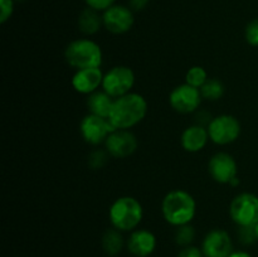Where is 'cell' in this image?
<instances>
[{
	"label": "cell",
	"mask_w": 258,
	"mask_h": 257,
	"mask_svg": "<svg viewBox=\"0 0 258 257\" xmlns=\"http://www.w3.org/2000/svg\"><path fill=\"white\" fill-rule=\"evenodd\" d=\"M148 113V101L138 92L115 98L108 120L118 130H130L139 125Z\"/></svg>",
	"instance_id": "1"
},
{
	"label": "cell",
	"mask_w": 258,
	"mask_h": 257,
	"mask_svg": "<svg viewBox=\"0 0 258 257\" xmlns=\"http://www.w3.org/2000/svg\"><path fill=\"white\" fill-rule=\"evenodd\" d=\"M161 214L166 223L173 227L189 224L197 214V202L189 191L174 189L164 197L161 202Z\"/></svg>",
	"instance_id": "2"
},
{
	"label": "cell",
	"mask_w": 258,
	"mask_h": 257,
	"mask_svg": "<svg viewBox=\"0 0 258 257\" xmlns=\"http://www.w3.org/2000/svg\"><path fill=\"white\" fill-rule=\"evenodd\" d=\"M108 218L113 228L118 229L122 233L135 231L144 218L143 204L135 197H120L110 206Z\"/></svg>",
	"instance_id": "3"
},
{
	"label": "cell",
	"mask_w": 258,
	"mask_h": 257,
	"mask_svg": "<svg viewBox=\"0 0 258 257\" xmlns=\"http://www.w3.org/2000/svg\"><path fill=\"white\" fill-rule=\"evenodd\" d=\"M64 59L68 66L77 70L101 67L103 53L100 44L88 38H80L68 43L64 49Z\"/></svg>",
	"instance_id": "4"
},
{
	"label": "cell",
	"mask_w": 258,
	"mask_h": 257,
	"mask_svg": "<svg viewBox=\"0 0 258 257\" xmlns=\"http://www.w3.org/2000/svg\"><path fill=\"white\" fill-rule=\"evenodd\" d=\"M229 217L238 227H254L258 222V197L243 191L232 199Z\"/></svg>",
	"instance_id": "5"
},
{
	"label": "cell",
	"mask_w": 258,
	"mask_h": 257,
	"mask_svg": "<svg viewBox=\"0 0 258 257\" xmlns=\"http://www.w3.org/2000/svg\"><path fill=\"white\" fill-rule=\"evenodd\" d=\"M209 139L216 145H229L239 138L242 126L238 118L229 113L214 116L208 125Z\"/></svg>",
	"instance_id": "6"
},
{
	"label": "cell",
	"mask_w": 258,
	"mask_h": 257,
	"mask_svg": "<svg viewBox=\"0 0 258 257\" xmlns=\"http://www.w3.org/2000/svg\"><path fill=\"white\" fill-rule=\"evenodd\" d=\"M135 73L127 66H115L103 75L102 90L111 97L117 98L133 92L135 86Z\"/></svg>",
	"instance_id": "7"
},
{
	"label": "cell",
	"mask_w": 258,
	"mask_h": 257,
	"mask_svg": "<svg viewBox=\"0 0 258 257\" xmlns=\"http://www.w3.org/2000/svg\"><path fill=\"white\" fill-rule=\"evenodd\" d=\"M115 130L116 128L113 127L108 118L92 115V113H87L80 123L81 136L86 143L92 146L105 144L110 134Z\"/></svg>",
	"instance_id": "8"
},
{
	"label": "cell",
	"mask_w": 258,
	"mask_h": 257,
	"mask_svg": "<svg viewBox=\"0 0 258 257\" xmlns=\"http://www.w3.org/2000/svg\"><path fill=\"white\" fill-rule=\"evenodd\" d=\"M202 101H203V97H202L201 90L188 83H181L176 86L169 95V103L171 108L183 115L198 111Z\"/></svg>",
	"instance_id": "9"
},
{
	"label": "cell",
	"mask_w": 258,
	"mask_h": 257,
	"mask_svg": "<svg viewBox=\"0 0 258 257\" xmlns=\"http://www.w3.org/2000/svg\"><path fill=\"white\" fill-rule=\"evenodd\" d=\"M103 19V28L111 34L120 35L125 34L131 28L134 27L135 23V17L134 12L128 7L125 5L115 4L107 10L102 13Z\"/></svg>",
	"instance_id": "10"
},
{
	"label": "cell",
	"mask_w": 258,
	"mask_h": 257,
	"mask_svg": "<svg viewBox=\"0 0 258 257\" xmlns=\"http://www.w3.org/2000/svg\"><path fill=\"white\" fill-rule=\"evenodd\" d=\"M139 141L131 130H118L110 134L105 141V149L115 159H126L138 150Z\"/></svg>",
	"instance_id": "11"
},
{
	"label": "cell",
	"mask_w": 258,
	"mask_h": 257,
	"mask_svg": "<svg viewBox=\"0 0 258 257\" xmlns=\"http://www.w3.org/2000/svg\"><path fill=\"white\" fill-rule=\"evenodd\" d=\"M208 171L214 181L219 184H229L238 174L237 161L231 154L219 151L211 156L208 161Z\"/></svg>",
	"instance_id": "12"
},
{
	"label": "cell",
	"mask_w": 258,
	"mask_h": 257,
	"mask_svg": "<svg viewBox=\"0 0 258 257\" xmlns=\"http://www.w3.org/2000/svg\"><path fill=\"white\" fill-rule=\"evenodd\" d=\"M201 248L204 257H228L233 252V242L226 229L214 228L204 236Z\"/></svg>",
	"instance_id": "13"
},
{
	"label": "cell",
	"mask_w": 258,
	"mask_h": 257,
	"mask_svg": "<svg viewBox=\"0 0 258 257\" xmlns=\"http://www.w3.org/2000/svg\"><path fill=\"white\" fill-rule=\"evenodd\" d=\"M103 75L100 67L77 70L71 78V85L76 92L88 96L102 87Z\"/></svg>",
	"instance_id": "14"
},
{
	"label": "cell",
	"mask_w": 258,
	"mask_h": 257,
	"mask_svg": "<svg viewBox=\"0 0 258 257\" xmlns=\"http://www.w3.org/2000/svg\"><path fill=\"white\" fill-rule=\"evenodd\" d=\"M158 244L156 236L145 228H136L126 239V247L134 257H148L154 253Z\"/></svg>",
	"instance_id": "15"
},
{
	"label": "cell",
	"mask_w": 258,
	"mask_h": 257,
	"mask_svg": "<svg viewBox=\"0 0 258 257\" xmlns=\"http://www.w3.org/2000/svg\"><path fill=\"white\" fill-rule=\"evenodd\" d=\"M209 140L211 139H209L208 128L204 127V126L197 125V123L188 126L181 133L180 136V144L183 149L191 154L199 153V151L203 150Z\"/></svg>",
	"instance_id": "16"
},
{
	"label": "cell",
	"mask_w": 258,
	"mask_h": 257,
	"mask_svg": "<svg viewBox=\"0 0 258 257\" xmlns=\"http://www.w3.org/2000/svg\"><path fill=\"white\" fill-rule=\"evenodd\" d=\"M113 101H115V98L111 97V96L108 95L107 92H105L103 90L96 91V92L88 95L87 100H86L88 113L108 118L111 108H112Z\"/></svg>",
	"instance_id": "17"
},
{
	"label": "cell",
	"mask_w": 258,
	"mask_h": 257,
	"mask_svg": "<svg viewBox=\"0 0 258 257\" xmlns=\"http://www.w3.org/2000/svg\"><path fill=\"white\" fill-rule=\"evenodd\" d=\"M78 29L85 35H93L100 32L103 27V19L101 12L92 9V8H85L80 13L77 19Z\"/></svg>",
	"instance_id": "18"
},
{
	"label": "cell",
	"mask_w": 258,
	"mask_h": 257,
	"mask_svg": "<svg viewBox=\"0 0 258 257\" xmlns=\"http://www.w3.org/2000/svg\"><path fill=\"white\" fill-rule=\"evenodd\" d=\"M101 246L107 256L116 257L121 253L123 247L126 246V241L122 236V232L116 228H108L103 232L101 238Z\"/></svg>",
	"instance_id": "19"
},
{
	"label": "cell",
	"mask_w": 258,
	"mask_h": 257,
	"mask_svg": "<svg viewBox=\"0 0 258 257\" xmlns=\"http://www.w3.org/2000/svg\"><path fill=\"white\" fill-rule=\"evenodd\" d=\"M199 90H201L203 100L218 101L224 95L226 87H224L223 82L219 81L218 78H208V81Z\"/></svg>",
	"instance_id": "20"
},
{
	"label": "cell",
	"mask_w": 258,
	"mask_h": 257,
	"mask_svg": "<svg viewBox=\"0 0 258 257\" xmlns=\"http://www.w3.org/2000/svg\"><path fill=\"white\" fill-rule=\"evenodd\" d=\"M208 81V73L202 66H193L185 73V83L201 88Z\"/></svg>",
	"instance_id": "21"
},
{
	"label": "cell",
	"mask_w": 258,
	"mask_h": 257,
	"mask_svg": "<svg viewBox=\"0 0 258 257\" xmlns=\"http://www.w3.org/2000/svg\"><path fill=\"white\" fill-rule=\"evenodd\" d=\"M174 238H175V243L180 246L181 248L190 246V244H193L194 239H196V229H194V227L190 223L176 227L175 237Z\"/></svg>",
	"instance_id": "22"
},
{
	"label": "cell",
	"mask_w": 258,
	"mask_h": 257,
	"mask_svg": "<svg viewBox=\"0 0 258 257\" xmlns=\"http://www.w3.org/2000/svg\"><path fill=\"white\" fill-rule=\"evenodd\" d=\"M108 156L110 154L107 153V150H101V149H97V150H93L92 153L88 155V166L93 170H98V169H102L103 166L107 164Z\"/></svg>",
	"instance_id": "23"
},
{
	"label": "cell",
	"mask_w": 258,
	"mask_h": 257,
	"mask_svg": "<svg viewBox=\"0 0 258 257\" xmlns=\"http://www.w3.org/2000/svg\"><path fill=\"white\" fill-rule=\"evenodd\" d=\"M239 242L244 246H251L254 242H257L256 231L254 227H238V232H237Z\"/></svg>",
	"instance_id": "24"
},
{
	"label": "cell",
	"mask_w": 258,
	"mask_h": 257,
	"mask_svg": "<svg viewBox=\"0 0 258 257\" xmlns=\"http://www.w3.org/2000/svg\"><path fill=\"white\" fill-rule=\"evenodd\" d=\"M244 38L252 47H258V18L252 19L244 29Z\"/></svg>",
	"instance_id": "25"
},
{
	"label": "cell",
	"mask_w": 258,
	"mask_h": 257,
	"mask_svg": "<svg viewBox=\"0 0 258 257\" xmlns=\"http://www.w3.org/2000/svg\"><path fill=\"white\" fill-rule=\"evenodd\" d=\"M15 0H0V23L4 24L14 13Z\"/></svg>",
	"instance_id": "26"
},
{
	"label": "cell",
	"mask_w": 258,
	"mask_h": 257,
	"mask_svg": "<svg viewBox=\"0 0 258 257\" xmlns=\"http://www.w3.org/2000/svg\"><path fill=\"white\" fill-rule=\"evenodd\" d=\"M85 3L88 8H92V9L97 10V12L103 13L108 8L115 5L116 0H85Z\"/></svg>",
	"instance_id": "27"
},
{
	"label": "cell",
	"mask_w": 258,
	"mask_h": 257,
	"mask_svg": "<svg viewBox=\"0 0 258 257\" xmlns=\"http://www.w3.org/2000/svg\"><path fill=\"white\" fill-rule=\"evenodd\" d=\"M178 257H204L203 251L199 247L190 244V246L183 247L179 252Z\"/></svg>",
	"instance_id": "28"
},
{
	"label": "cell",
	"mask_w": 258,
	"mask_h": 257,
	"mask_svg": "<svg viewBox=\"0 0 258 257\" xmlns=\"http://www.w3.org/2000/svg\"><path fill=\"white\" fill-rule=\"evenodd\" d=\"M213 120V116L208 112V111H197L196 115V123L197 125L204 126V127H208V125L211 123V121Z\"/></svg>",
	"instance_id": "29"
},
{
	"label": "cell",
	"mask_w": 258,
	"mask_h": 257,
	"mask_svg": "<svg viewBox=\"0 0 258 257\" xmlns=\"http://www.w3.org/2000/svg\"><path fill=\"white\" fill-rule=\"evenodd\" d=\"M149 2L150 0H128V8L133 12H140V10H144L148 7Z\"/></svg>",
	"instance_id": "30"
},
{
	"label": "cell",
	"mask_w": 258,
	"mask_h": 257,
	"mask_svg": "<svg viewBox=\"0 0 258 257\" xmlns=\"http://www.w3.org/2000/svg\"><path fill=\"white\" fill-rule=\"evenodd\" d=\"M228 257H253V256L246 251H233Z\"/></svg>",
	"instance_id": "31"
},
{
	"label": "cell",
	"mask_w": 258,
	"mask_h": 257,
	"mask_svg": "<svg viewBox=\"0 0 258 257\" xmlns=\"http://www.w3.org/2000/svg\"><path fill=\"white\" fill-rule=\"evenodd\" d=\"M229 185H232V186H238V185H239V179H238V176H237V178H234L233 180H232L231 183H229Z\"/></svg>",
	"instance_id": "32"
},
{
	"label": "cell",
	"mask_w": 258,
	"mask_h": 257,
	"mask_svg": "<svg viewBox=\"0 0 258 257\" xmlns=\"http://www.w3.org/2000/svg\"><path fill=\"white\" fill-rule=\"evenodd\" d=\"M254 231H256V236H257V241H258V222H257L256 226H254Z\"/></svg>",
	"instance_id": "33"
},
{
	"label": "cell",
	"mask_w": 258,
	"mask_h": 257,
	"mask_svg": "<svg viewBox=\"0 0 258 257\" xmlns=\"http://www.w3.org/2000/svg\"><path fill=\"white\" fill-rule=\"evenodd\" d=\"M15 2H25V0H15Z\"/></svg>",
	"instance_id": "34"
}]
</instances>
